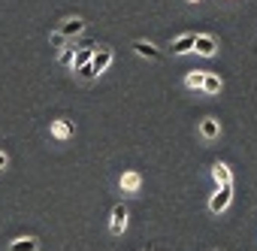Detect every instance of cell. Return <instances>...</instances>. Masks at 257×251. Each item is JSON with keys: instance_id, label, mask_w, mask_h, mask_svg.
Masks as SVG:
<instances>
[{"instance_id": "obj_1", "label": "cell", "mask_w": 257, "mask_h": 251, "mask_svg": "<svg viewBox=\"0 0 257 251\" xmlns=\"http://www.w3.org/2000/svg\"><path fill=\"white\" fill-rule=\"evenodd\" d=\"M230 197H233V185H221V191L209 200V209L212 212H224L230 206Z\"/></svg>"}, {"instance_id": "obj_2", "label": "cell", "mask_w": 257, "mask_h": 251, "mask_svg": "<svg viewBox=\"0 0 257 251\" xmlns=\"http://www.w3.org/2000/svg\"><path fill=\"white\" fill-rule=\"evenodd\" d=\"M109 64H112V52H109V49H100V52H94V58H91L88 67H91V73L97 76V73H103Z\"/></svg>"}, {"instance_id": "obj_3", "label": "cell", "mask_w": 257, "mask_h": 251, "mask_svg": "<svg viewBox=\"0 0 257 251\" xmlns=\"http://www.w3.org/2000/svg\"><path fill=\"white\" fill-rule=\"evenodd\" d=\"M82 31H85V22H82V19H70V22H64V25H61V31H58V34H61L64 40H70V37H79Z\"/></svg>"}, {"instance_id": "obj_4", "label": "cell", "mask_w": 257, "mask_h": 251, "mask_svg": "<svg viewBox=\"0 0 257 251\" xmlns=\"http://www.w3.org/2000/svg\"><path fill=\"white\" fill-rule=\"evenodd\" d=\"M134 52L143 55V58H149V61H161V52H158L152 43H146V40H137V43H134Z\"/></svg>"}, {"instance_id": "obj_5", "label": "cell", "mask_w": 257, "mask_h": 251, "mask_svg": "<svg viewBox=\"0 0 257 251\" xmlns=\"http://www.w3.org/2000/svg\"><path fill=\"white\" fill-rule=\"evenodd\" d=\"M194 49H197L203 58H212L218 46H215V40H212V37H197V40H194Z\"/></svg>"}, {"instance_id": "obj_6", "label": "cell", "mask_w": 257, "mask_h": 251, "mask_svg": "<svg viewBox=\"0 0 257 251\" xmlns=\"http://www.w3.org/2000/svg\"><path fill=\"white\" fill-rule=\"evenodd\" d=\"M127 227V209L124 206H115L112 209V233H121Z\"/></svg>"}, {"instance_id": "obj_7", "label": "cell", "mask_w": 257, "mask_h": 251, "mask_svg": "<svg viewBox=\"0 0 257 251\" xmlns=\"http://www.w3.org/2000/svg\"><path fill=\"white\" fill-rule=\"evenodd\" d=\"M194 34H185V37H179L176 43H173V55H185V52H191L194 49Z\"/></svg>"}, {"instance_id": "obj_8", "label": "cell", "mask_w": 257, "mask_h": 251, "mask_svg": "<svg viewBox=\"0 0 257 251\" xmlns=\"http://www.w3.org/2000/svg\"><path fill=\"white\" fill-rule=\"evenodd\" d=\"M212 176L218 179V185H233V173H230L227 164H215L212 167Z\"/></svg>"}, {"instance_id": "obj_9", "label": "cell", "mask_w": 257, "mask_h": 251, "mask_svg": "<svg viewBox=\"0 0 257 251\" xmlns=\"http://www.w3.org/2000/svg\"><path fill=\"white\" fill-rule=\"evenodd\" d=\"M140 182H143L140 173H124V176H121V188H124L127 194H134V191L140 188Z\"/></svg>"}, {"instance_id": "obj_10", "label": "cell", "mask_w": 257, "mask_h": 251, "mask_svg": "<svg viewBox=\"0 0 257 251\" xmlns=\"http://www.w3.org/2000/svg\"><path fill=\"white\" fill-rule=\"evenodd\" d=\"M200 88H203L206 94H218V91H221V79H218L215 73H206V76H203V85H200Z\"/></svg>"}, {"instance_id": "obj_11", "label": "cell", "mask_w": 257, "mask_h": 251, "mask_svg": "<svg viewBox=\"0 0 257 251\" xmlns=\"http://www.w3.org/2000/svg\"><path fill=\"white\" fill-rule=\"evenodd\" d=\"M218 131H221V128H218V121H215V118H206V121L200 124V134H203L206 140H215V137H218Z\"/></svg>"}, {"instance_id": "obj_12", "label": "cell", "mask_w": 257, "mask_h": 251, "mask_svg": "<svg viewBox=\"0 0 257 251\" xmlns=\"http://www.w3.org/2000/svg\"><path fill=\"white\" fill-rule=\"evenodd\" d=\"M10 251H37V239H34V236L19 239V242H13V248H10Z\"/></svg>"}, {"instance_id": "obj_13", "label": "cell", "mask_w": 257, "mask_h": 251, "mask_svg": "<svg viewBox=\"0 0 257 251\" xmlns=\"http://www.w3.org/2000/svg\"><path fill=\"white\" fill-rule=\"evenodd\" d=\"M203 76H206L203 70H194V73H188L185 85H188V88H200V85H203Z\"/></svg>"}, {"instance_id": "obj_14", "label": "cell", "mask_w": 257, "mask_h": 251, "mask_svg": "<svg viewBox=\"0 0 257 251\" xmlns=\"http://www.w3.org/2000/svg\"><path fill=\"white\" fill-rule=\"evenodd\" d=\"M91 58H94V52H91V49H82V52L76 55V70L85 67V64H91Z\"/></svg>"}, {"instance_id": "obj_15", "label": "cell", "mask_w": 257, "mask_h": 251, "mask_svg": "<svg viewBox=\"0 0 257 251\" xmlns=\"http://www.w3.org/2000/svg\"><path fill=\"white\" fill-rule=\"evenodd\" d=\"M70 134H73L70 121H58V124H55V137H61V140H64V137H70Z\"/></svg>"}, {"instance_id": "obj_16", "label": "cell", "mask_w": 257, "mask_h": 251, "mask_svg": "<svg viewBox=\"0 0 257 251\" xmlns=\"http://www.w3.org/2000/svg\"><path fill=\"white\" fill-rule=\"evenodd\" d=\"M73 52H76V46H67L64 55H61V64H73Z\"/></svg>"}, {"instance_id": "obj_17", "label": "cell", "mask_w": 257, "mask_h": 251, "mask_svg": "<svg viewBox=\"0 0 257 251\" xmlns=\"http://www.w3.org/2000/svg\"><path fill=\"white\" fill-rule=\"evenodd\" d=\"M0 167H7V155H0Z\"/></svg>"}, {"instance_id": "obj_18", "label": "cell", "mask_w": 257, "mask_h": 251, "mask_svg": "<svg viewBox=\"0 0 257 251\" xmlns=\"http://www.w3.org/2000/svg\"><path fill=\"white\" fill-rule=\"evenodd\" d=\"M146 251H152V248H146Z\"/></svg>"}, {"instance_id": "obj_19", "label": "cell", "mask_w": 257, "mask_h": 251, "mask_svg": "<svg viewBox=\"0 0 257 251\" xmlns=\"http://www.w3.org/2000/svg\"><path fill=\"white\" fill-rule=\"evenodd\" d=\"M194 4H197V0H194Z\"/></svg>"}]
</instances>
